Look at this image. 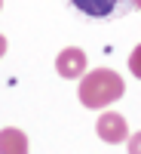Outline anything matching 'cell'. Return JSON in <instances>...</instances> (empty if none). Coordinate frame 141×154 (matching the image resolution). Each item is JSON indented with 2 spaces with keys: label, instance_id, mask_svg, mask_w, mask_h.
<instances>
[{
  "label": "cell",
  "instance_id": "6da1fadb",
  "mask_svg": "<svg viewBox=\"0 0 141 154\" xmlns=\"http://www.w3.org/2000/svg\"><path fill=\"white\" fill-rule=\"evenodd\" d=\"M123 77L117 74V71H110V68H98V71H89V74H83V80H80V105H86V108H92V111H98V108H107V105H113L117 99H123Z\"/></svg>",
  "mask_w": 141,
  "mask_h": 154
},
{
  "label": "cell",
  "instance_id": "7a4b0ae2",
  "mask_svg": "<svg viewBox=\"0 0 141 154\" xmlns=\"http://www.w3.org/2000/svg\"><path fill=\"white\" fill-rule=\"evenodd\" d=\"M68 3L92 22H110L135 9V0H68Z\"/></svg>",
  "mask_w": 141,
  "mask_h": 154
},
{
  "label": "cell",
  "instance_id": "3957f363",
  "mask_svg": "<svg viewBox=\"0 0 141 154\" xmlns=\"http://www.w3.org/2000/svg\"><path fill=\"white\" fill-rule=\"evenodd\" d=\"M95 133L104 139V142L120 145V142H126V139H129V126H126V117H123V114H117V111H104V114L98 117V123H95Z\"/></svg>",
  "mask_w": 141,
  "mask_h": 154
},
{
  "label": "cell",
  "instance_id": "277c9868",
  "mask_svg": "<svg viewBox=\"0 0 141 154\" xmlns=\"http://www.w3.org/2000/svg\"><path fill=\"white\" fill-rule=\"evenodd\" d=\"M55 71L65 77V80H77V77L86 74V53L80 46H68L55 56Z\"/></svg>",
  "mask_w": 141,
  "mask_h": 154
},
{
  "label": "cell",
  "instance_id": "5b68a950",
  "mask_svg": "<svg viewBox=\"0 0 141 154\" xmlns=\"http://www.w3.org/2000/svg\"><path fill=\"white\" fill-rule=\"evenodd\" d=\"M0 154H28V136L16 126L0 130Z\"/></svg>",
  "mask_w": 141,
  "mask_h": 154
},
{
  "label": "cell",
  "instance_id": "8992f818",
  "mask_svg": "<svg viewBox=\"0 0 141 154\" xmlns=\"http://www.w3.org/2000/svg\"><path fill=\"white\" fill-rule=\"evenodd\" d=\"M129 71H132L138 80H141V43L132 49V56H129Z\"/></svg>",
  "mask_w": 141,
  "mask_h": 154
},
{
  "label": "cell",
  "instance_id": "52a82bcc",
  "mask_svg": "<svg viewBox=\"0 0 141 154\" xmlns=\"http://www.w3.org/2000/svg\"><path fill=\"white\" fill-rule=\"evenodd\" d=\"M126 142H129V145H126V148H129V154H141V133H132Z\"/></svg>",
  "mask_w": 141,
  "mask_h": 154
},
{
  "label": "cell",
  "instance_id": "ba28073f",
  "mask_svg": "<svg viewBox=\"0 0 141 154\" xmlns=\"http://www.w3.org/2000/svg\"><path fill=\"white\" fill-rule=\"evenodd\" d=\"M3 53H6V37L0 34V56H3Z\"/></svg>",
  "mask_w": 141,
  "mask_h": 154
},
{
  "label": "cell",
  "instance_id": "9c48e42d",
  "mask_svg": "<svg viewBox=\"0 0 141 154\" xmlns=\"http://www.w3.org/2000/svg\"><path fill=\"white\" fill-rule=\"evenodd\" d=\"M135 9H141V0H135Z\"/></svg>",
  "mask_w": 141,
  "mask_h": 154
},
{
  "label": "cell",
  "instance_id": "30bf717a",
  "mask_svg": "<svg viewBox=\"0 0 141 154\" xmlns=\"http://www.w3.org/2000/svg\"><path fill=\"white\" fill-rule=\"evenodd\" d=\"M0 6H3V0H0Z\"/></svg>",
  "mask_w": 141,
  "mask_h": 154
}]
</instances>
